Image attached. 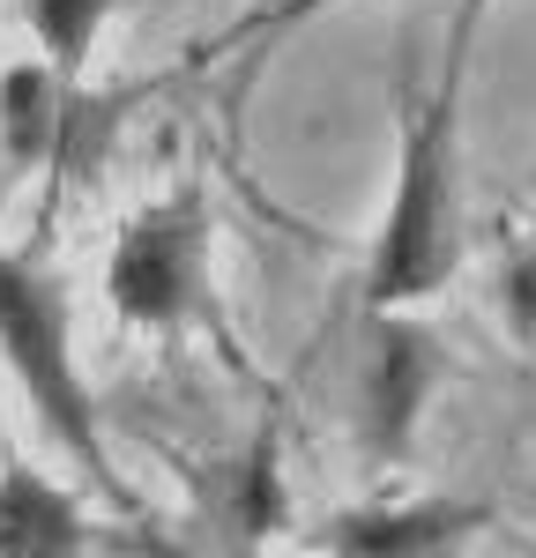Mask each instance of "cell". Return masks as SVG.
I'll return each mask as SVG.
<instances>
[{
  "instance_id": "1",
  "label": "cell",
  "mask_w": 536,
  "mask_h": 558,
  "mask_svg": "<svg viewBox=\"0 0 536 558\" xmlns=\"http://www.w3.org/2000/svg\"><path fill=\"white\" fill-rule=\"evenodd\" d=\"M0 357H8L15 387L31 395L38 425L75 454V470L112 484L83 365H75V343H68V291H60V276H45L38 260L8 254V246H0Z\"/></svg>"
},
{
  "instance_id": "2",
  "label": "cell",
  "mask_w": 536,
  "mask_h": 558,
  "mask_svg": "<svg viewBox=\"0 0 536 558\" xmlns=\"http://www.w3.org/2000/svg\"><path fill=\"white\" fill-rule=\"evenodd\" d=\"M454 268V68L433 89V105L410 112L402 134V172L395 202L380 223V254H373V305H410L425 291H440Z\"/></svg>"
},
{
  "instance_id": "3",
  "label": "cell",
  "mask_w": 536,
  "mask_h": 558,
  "mask_svg": "<svg viewBox=\"0 0 536 558\" xmlns=\"http://www.w3.org/2000/svg\"><path fill=\"white\" fill-rule=\"evenodd\" d=\"M194 299H202V209H194V194H172V202L142 209L127 231H120L112 305H120L127 320L172 328V320H186Z\"/></svg>"
},
{
  "instance_id": "4",
  "label": "cell",
  "mask_w": 536,
  "mask_h": 558,
  "mask_svg": "<svg viewBox=\"0 0 536 558\" xmlns=\"http://www.w3.org/2000/svg\"><path fill=\"white\" fill-rule=\"evenodd\" d=\"M75 544H83L75 499L23 462H0V551H75Z\"/></svg>"
},
{
  "instance_id": "5",
  "label": "cell",
  "mask_w": 536,
  "mask_h": 558,
  "mask_svg": "<svg viewBox=\"0 0 536 558\" xmlns=\"http://www.w3.org/2000/svg\"><path fill=\"white\" fill-rule=\"evenodd\" d=\"M425 380H433V343L410 336V328H388V343L373 357V410H380V439L388 447L410 432L417 402H425Z\"/></svg>"
},
{
  "instance_id": "6",
  "label": "cell",
  "mask_w": 536,
  "mask_h": 558,
  "mask_svg": "<svg viewBox=\"0 0 536 558\" xmlns=\"http://www.w3.org/2000/svg\"><path fill=\"white\" fill-rule=\"evenodd\" d=\"M454 529H470V514L454 507H425V514H357L336 521V551H440L454 544Z\"/></svg>"
},
{
  "instance_id": "7",
  "label": "cell",
  "mask_w": 536,
  "mask_h": 558,
  "mask_svg": "<svg viewBox=\"0 0 536 558\" xmlns=\"http://www.w3.org/2000/svg\"><path fill=\"white\" fill-rule=\"evenodd\" d=\"M0 128H8V149L31 165L52 149V128H60V83L45 75V68H15L8 83H0Z\"/></svg>"
},
{
  "instance_id": "8",
  "label": "cell",
  "mask_w": 536,
  "mask_h": 558,
  "mask_svg": "<svg viewBox=\"0 0 536 558\" xmlns=\"http://www.w3.org/2000/svg\"><path fill=\"white\" fill-rule=\"evenodd\" d=\"M105 15H112V0H31V31L45 38V52H52L60 75H75V68L89 60Z\"/></svg>"
},
{
  "instance_id": "9",
  "label": "cell",
  "mask_w": 536,
  "mask_h": 558,
  "mask_svg": "<svg viewBox=\"0 0 536 558\" xmlns=\"http://www.w3.org/2000/svg\"><path fill=\"white\" fill-rule=\"evenodd\" d=\"M507 305H514L522 336H536V246L514 260V268H507Z\"/></svg>"
}]
</instances>
